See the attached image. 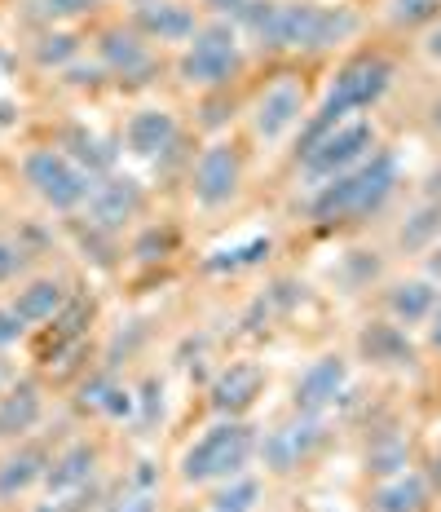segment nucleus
<instances>
[{
    "label": "nucleus",
    "mask_w": 441,
    "mask_h": 512,
    "mask_svg": "<svg viewBox=\"0 0 441 512\" xmlns=\"http://www.w3.org/2000/svg\"><path fill=\"white\" fill-rule=\"evenodd\" d=\"M159 415H164V380L146 376L142 389H137V424H142V429H155Z\"/></svg>",
    "instance_id": "obj_34"
},
{
    "label": "nucleus",
    "mask_w": 441,
    "mask_h": 512,
    "mask_svg": "<svg viewBox=\"0 0 441 512\" xmlns=\"http://www.w3.org/2000/svg\"><path fill=\"white\" fill-rule=\"evenodd\" d=\"M31 9L45 23H67V18H89L98 9V0H31Z\"/></svg>",
    "instance_id": "obj_35"
},
{
    "label": "nucleus",
    "mask_w": 441,
    "mask_h": 512,
    "mask_svg": "<svg viewBox=\"0 0 441 512\" xmlns=\"http://www.w3.org/2000/svg\"><path fill=\"white\" fill-rule=\"evenodd\" d=\"M128 23L142 31L150 45H190L195 31L203 27V18L199 9L181 5V0H142Z\"/></svg>",
    "instance_id": "obj_19"
},
{
    "label": "nucleus",
    "mask_w": 441,
    "mask_h": 512,
    "mask_svg": "<svg viewBox=\"0 0 441 512\" xmlns=\"http://www.w3.org/2000/svg\"><path fill=\"white\" fill-rule=\"evenodd\" d=\"M274 252V239H247L239 248L230 252H212L208 261H203V274H239V270H256V265H265Z\"/></svg>",
    "instance_id": "obj_31"
},
{
    "label": "nucleus",
    "mask_w": 441,
    "mask_h": 512,
    "mask_svg": "<svg viewBox=\"0 0 441 512\" xmlns=\"http://www.w3.org/2000/svg\"><path fill=\"white\" fill-rule=\"evenodd\" d=\"M305 106H309V89L300 84V76H274L247 106V133L261 146H278L309 120Z\"/></svg>",
    "instance_id": "obj_11"
},
{
    "label": "nucleus",
    "mask_w": 441,
    "mask_h": 512,
    "mask_svg": "<svg viewBox=\"0 0 441 512\" xmlns=\"http://www.w3.org/2000/svg\"><path fill=\"white\" fill-rule=\"evenodd\" d=\"M93 323H98V296H93V292H75L67 301V309H62L53 323L36 327V362H40V367H49L62 349L89 340Z\"/></svg>",
    "instance_id": "obj_18"
},
{
    "label": "nucleus",
    "mask_w": 441,
    "mask_h": 512,
    "mask_svg": "<svg viewBox=\"0 0 441 512\" xmlns=\"http://www.w3.org/2000/svg\"><path fill=\"white\" fill-rule=\"evenodd\" d=\"M428 279L441 283V243H437L433 252H428Z\"/></svg>",
    "instance_id": "obj_41"
},
{
    "label": "nucleus",
    "mask_w": 441,
    "mask_h": 512,
    "mask_svg": "<svg viewBox=\"0 0 441 512\" xmlns=\"http://www.w3.org/2000/svg\"><path fill=\"white\" fill-rule=\"evenodd\" d=\"M80 58H84V36H75V31L49 27L31 40V62H36L40 71H67L71 62H80Z\"/></svg>",
    "instance_id": "obj_29"
},
{
    "label": "nucleus",
    "mask_w": 441,
    "mask_h": 512,
    "mask_svg": "<svg viewBox=\"0 0 441 512\" xmlns=\"http://www.w3.org/2000/svg\"><path fill=\"white\" fill-rule=\"evenodd\" d=\"M177 243H181V234L172 221H146V226L133 230L124 256L133 265H142V270H159V265H168L172 256H177Z\"/></svg>",
    "instance_id": "obj_26"
},
{
    "label": "nucleus",
    "mask_w": 441,
    "mask_h": 512,
    "mask_svg": "<svg viewBox=\"0 0 441 512\" xmlns=\"http://www.w3.org/2000/svg\"><path fill=\"white\" fill-rule=\"evenodd\" d=\"M225 18L234 27H243L256 45L270 53H327L358 31V14L353 9H327V5H309V0H292V5L243 0Z\"/></svg>",
    "instance_id": "obj_1"
},
{
    "label": "nucleus",
    "mask_w": 441,
    "mask_h": 512,
    "mask_svg": "<svg viewBox=\"0 0 441 512\" xmlns=\"http://www.w3.org/2000/svg\"><path fill=\"white\" fill-rule=\"evenodd\" d=\"M349 393V358L344 354H322L314 358L292 384V411L300 415H327L340 407V398Z\"/></svg>",
    "instance_id": "obj_16"
},
{
    "label": "nucleus",
    "mask_w": 441,
    "mask_h": 512,
    "mask_svg": "<svg viewBox=\"0 0 441 512\" xmlns=\"http://www.w3.org/2000/svg\"><path fill=\"white\" fill-rule=\"evenodd\" d=\"M437 14V0H389V23L393 27H415Z\"/></svg>",
    "instance_id": "obj_36"
},
{
    "label": "nucleus",
    "mask_w": 441,
    "mask_h": 512,
    "mask_svg": "<svg viewBox=\"0 0 441 512\" xmlns=\"http://www.w3.org/2000/svg\"><path fill=\"white\" fill-rule=\"evenodd\" d=\"M441 305V287L419 274V279H393L384 283V318H393L397 327H428V318L437 314Z\"/></svg>",
    "instance_id": "obj_23"
},
{
    "label": "nucleus",
    "mask_w": 441,
    "mask_h": 512,
    "mask_svg": "<svg viewBox=\"0 0 441 512\" xmlns=\"http://www.w3.org/2000/svg\"><path fill=\"white\" fill-rule=\"evenodd\" d=\"M433 508H437V490L428 486L424 473L371 482V490L362 495V512H433Z\"/></svg>",
    "instance_id": "obj_24"
},
{
    "label": "nucleus",
    "mask_w": 441,
    "mask_h": 512,
    "mask_svg": "<svg viewBox=\"0 0 441 512\" xmlns=\"http://www.w3.org/2000/svg\"><path fill=\"white\" fill-rule=\"evenodd\" d=\"M358 358L367 367H380V371H406L419 362V349L406 327H397L393 318H371L367 327L358 332Z\"/></svg>",
    "instance_id": "obj_21"
},
{
    "label": "nucleus",
    "mask_w": 441,
    "mask_h": 512,
    "mask_svg": "<svg viewBox=\"0 0 441 512\" xmlns=\"http://www.w3.org/2000/svg\"><path fill=\"white\" fill-rule=\"evenodd\" d=\"M186 190L203 212H221L243 195V146L230 137H212L186 168Z\"/></svg>",
    "instance_id": "obj_8"
},
{
    "label": "nucleus",
    "mask_w": 441,
    "mask_h": 512,
    "mask_svg": "<svg viewBox=\"0 0 441 512\" xmlns=\"http://www.w3.org/2000/svg\"><path fill=\"white\" fill-rule=\"evenodd\" d=\"M111 482H93V486H84V490H75V495H36L23 512H102L106 508V499H111Z\"/></svg>",
    "instance_id": "obj_30"
},
{
    "label": "nucleus",
    "mask_w": 441,
    "mask_h": 512,
    "mask_svg": "<svg viewBox=\"0 0 441 512\" xmlns=\"http://www.w3.org/2000/svg\"><path fill=\"white\" fill-rule=\"evenodd\" d=\"M45 424V384L40 380H9L0 389V446L23 442Z\"/></svg>",
    "instance_id": "obj_20"
},
{
    "label": "nucleus",
    "mask_w": 441,
    "mask_h": 512,
    "mask_svg": "<svg viewBox=\"0 0 441 512\" xmlns=\"http://www.w3.org/2000/svg\"><path fill=\"white\" fill-rule=\"evenodd\" d=\"M433 128H437V133H441V102L433 106Z\"/></svg>",
    "instance_id": "obj_44"
},
{
    "label": "nucleus",
    "mask_w": 441,
    "mask_h": 512,
    "mask_svg": "<svg viewBox=\"0 0 441 512\" xmlns=\"http://www.w3.org/2000/svg\"><path fill=\"white\" fill-rule=\"evenodd\" d=\"M208 5H212V9H221V14H234V9H239L243 0H208Z\"/></svg>",
    "instance_id": "obj_42"
},
{
    "label": "nucleus",
    "mask_w": 441,
    "mask_h": 512,
    "mask_svg": "<svg viewBox=\"0 0 441 512\" xmlns=\"http://www.w3.org/2000/svg\"><path fill=\"white\" fill-rule=\"evenodd\" d=\"M261 429L252 420H212L172 464L177 490H212L256 464Z\"/></svg>",
    "instance_id": "obj_3"
},
{
    "label": "nucleus",
    "mask_w": 441,
    "mask_h": 512,
    "mask_svg": "<svg viewBox=\"0 0 441 512\" xmlns=\"http://www.w3.org/2000/svg\"><path fill=\"white\" fill-rule=\"evenodd\" d=\"M9 115H14V106H9V102H0V124H9Z\"/></svg>",
    "instance_id": "obj_43"
},
{
    "label": "nucleus",
    "mask_w": 441,
    "mask_h": 512,
    "mask_svg": "<svg viewBox=\"0 0 441 512\" xmlns=\"http://www.w3.org/2000/svg\"><path fill=\"white\" fill-rule=\"evenodd\" d=\"M5 384H9V371H5V367H0V389H5Z\"/></svg>",
    "instance_id": "obj_45"
},
{
    "label": "nucleus",
    "mask_w": 441,
    "mask_h": 512,
    "mask_svg": "<svg viewBox=\"0 0 441 512\" xmlns=\"http://www.w3.org/2000/svg\"><path fill=\"white\" fill-rule=\"evenodd\" d=\"M18 173H23L31 195L49 212H58V217H75V212H84V204H89L93 177L84 173L71 155H62L53 142H40V146H31V151H23Z\"/></svg>",
    "instance_id": "obj_6"
},
{
    "label": "nucleus",
    "mask_w": 441,
    "mask_h": 512,
    "mask_svg": "<svg viewBox=\"0 0 441 512\" xmlns=\"http://www.w3.org/2000/svg\"><path fill=\"white\" fill-rule=\"evenodd\" d=\"M393 80H397L393 58H384V53H353L336 76H331L327 98H322L314 115L327 124H344L349 115H362V111H371V106H380L384 93L393 89Z\"/></svg>",
    "instance_id": "obj_7"
},
{
    "label": "nucleus",
    "mask_w": 441,
    "mask_h": 512,
    "mask_svg": "<svg viewBox=\"0 0 441 512\" xmlns=\"http://www.w3.org/2000/svg\"><path fill=\"white\" fill-rule=\"evenodd\" d=\"M331 446V424L327 415H300L287 411L270 429H261V446H256V464L274 482H292V477L309 473Z\"/></svg>",
    "instance_id": "obj_4"
},
{
    "label": "nucleus",
    "mask_w": 441,
    "mask_h": 512,
    "mask_svg": "<svg viewBox=\"0 0 441 512\" xmlns=\"http://www.w3.org/2000/svg\"><path fill=\"white\" fill-rule=\"evenodd\" d=\"M424 53H428V62H437V67H441V23L428 27V36H424Z\"/></svg>",
    "instance_id": "obj_38"
},
{
    "label": "nucleus",
    "mask_w": 441,
    "mask_h": 512,
    "mask_svg": "<svg viewBox=\"0 0 441 512\" xmlns=\"http://www.w3.org/2000/svg\"><path fill=\"white\" fill-rule=\"evenodd\" d=\"M53 146H58L62 155H71L75 164L84 168L93 181L106 177V173H115V159H120V142H106V137L98 133H89L84 124H62L58 128V137H53Z\"/></svg>",
    "instance_id": "obj_25"
},
{
    "label": "nucleus",
    "mask_w": 441,
    "mask_h": 512,
    "mask_svg": "<svg viewBox=\"0 0 441 512\" xmlns=\"http://www.w3.org/2000/svg\"><path fill=\"white\" fill-rule=\"evenodd\" d=\"M102 512H164V490L159 486H133L120 477V486L111 490Z\"/></svg>",
    "instance_id": "obj_32"
},
{
    "label": "nucleus",
    "mask_w": 441,
    "mask_h": 512,
    "mask_svg": "<svg viewBox=\"0 0 441 512\" xmlns=\"http://www.w3.org/2000/svg\"><path fill=\"white\" fill-rule=\"evenodd\" d=\"M146 208H150L146 186L133 173H120V168H115V173L93 181L89 204H84V212H75V217L106 230V234H124L128 226H137V221L146 217Z\"/></svg>",
    "instance_id": "obj_13"
},
{
    "label": "nucleus",
    "mask_w": 441,
    "mask_h": 512,
    "mask_svg": "<svg viewBox=\"0 0 441 512\" xmlns=\"http://www.w3.org/2000/svg\"><path fill=\"white\" fill-rule=\"evenodd\" d=\"M27 332H31V327L14 314V305H0V354H5V349H14Z\"/></svg>",
    "instance_id": "obj_37"
},
{
    "label": "nucleus",
    "mask_w": 441,
    "mask_h": 512,
    "mask_svg": "<svg viewBox=\"0 0 441 512\" xmlns=\"http://www.w3.org/2000/svg\"><path fill=\"white\" fill-rule=\"evenodd\" d=\"M375 151H380V133H375V124L371 120H344V124L331 128L327 137H318L305 155H296V164L309 181L322 186V181L358 168L362 159H371Z\"/></svg>",
    "instance_id": "obj_9"
},
{
    "label": "nucleus",
    "mask_w": 441,
    "mask_h": 512,
    "mask_svg": "<svg viewBox=\"0 0 441 512\" xmlns=\"http://www.w3.org/2000/svg\"><path fill=\"white\" fill-rule=\"evenodd\" d=\"M53 451H58V442L45 433L0 446V512H23L40 495Z\"/></svg>",
    "instance_id": "obj_10"
},
{
    "label": "nucleus",
    "mask_w": 441,
    "mask_h": 512,
    "mask_svg": "<svg viewBox=\"0 0 441 512\" xmlns=\"http://www.w3.org/2000/svg\"><path fill=\"white\" fill-rule=\"evenodd\" d=\"M265 384H270V371H265L261 362L234 358L208 380L203 398H208V411L217 415V420H247V411H252L256 398L265 393Z\"/></svg>",
    "instance_id": "obj_14"
},
{
    "label": "nucleus",
    "mask_w": 441,
    "mask_h": 512,
    "mask_svg": "<svg viewBox=\"0 0 441 512\" xmlns=\"http://www.w3.org/2000/svg\"><path fill=\"white\" fill-rule=\"evenodd\" d=\"M177 142H181V120L168 106H137L124 120V133H120L124 151L133 159H146V164H159Z\"/></svg>",
    "instance_id": "obj_17"
},
{
    "label": "nucleus",
    "mask_w": 441,
    "mask_h": 512,
    "mask_svg": "<svg viewBox=\"0 0 441 512\" xmlns=\"http://www.w3.org/2000/svg\"><path fill=\"white\" fill-rule=\"evenodd\" d=\"M71 296H75V287L62 279V274H27V279L18 283V292L9 296V305H14V314L36 332V327L53 323V318L67 309Z\"/></svg>",
    "instance_id": "obj_22"
},
{
    "label": "nucleus",
    "mask_w": 441,
    "mask_h": 512,
    "mask_svg": "<svg viewBox=\"0 0 441 512\" xmlns=\"http://www.w3.org/2000/svg\"><path fill=\"white\" fill-rule=\"evenodd\" d=\"M424 477H428V486H433V490H437V495H441V451L433 455V460H428V468H424Z\"/></svg>",
    "instance_id": "obj_40"
},
{
    "label": "nucleus",
    "mask_w": 441,
    "mask_h": 512,
    "mask_svg": "<svg viewBox=\"0 0 441 512\" xmlns=\"http://www.w3.org/2000/svg\"><path fill=\"white\" fill-rule=\"evenodd\" d=\"M424 345L433 349V354L441 358V305H437V314L428 318V336H424Z\"/></svg>",
    "instance_id": "obj_39"
},
{
    "label": "nucleus",
    "mask_w": 441,
    "mask_h": 512,
    "mask_svg": "<svg viewBox=\"0 0 441 512\" xmlns=\"http://www.w3.org/2000/svg\"><path fill=\"white\" fill-rule=\"evenodd\" d=\"M441 243V195L424 199L411 208V217L397 226V252L415 256V252H433Z\"/></svg>",
    "instance_id": "obj_28"
},
{
    "label": "nucleus",
    "mask_w": 441,
    "mask_h": 512,
    "mask_svg": "<svg viewBox=\"0 0 441 512\" xmlns=\"http://www.w3.org/2000/svg\"><path fill=\"white\" fill-rule=\"evenodd\" d=\"M106 477V455H102V442L89 433L80 437H67V442H58V451H53L49 460V473H45V486H40V495H75V490L93 486Z\"/></svg>",
    "instance_id": "obj_15"
},
{
    "label": "nucleus",
    "mask_w": 441,
    "mask_h": 512,
    "mask_svg": "<svg viewBox=\"0 0 441 512\" xmlns=\"http://www.w3.org/2000/svg\"><path fill=\"white\" fill-rule=\"evenodd\" d=\"M27 265H31V256H27L23 243H18V234L14 230H0V287L23 279Z\"/></svg>",
    "instance_id": "obj_33"
},
{
    "label": "nucleus",
    "mask_w": 441,
    "mask_h": 512,
    "mask_svg": "<svg viewBox=\"0 0 441 512\" xmlns=\"http://www.w3.org/2000/svg\"><path fill=\"white\" fill-rule=\"evenodd\" d=\"M93 58L102 62L106 80L120 84V89H142L159 76V58L150 49V40L133 23L124 27H102L93 36Z\"/></svg>",
    "instance_id": "obj_12"
},
{
    "label": "nucleus",
    "mask_w": 441,
    "mask_h": 512,
    "mask_svg": "<svg viewBox=\"0 0 441 512\" xmlns=\"http://www.w3.org/2000/svg\"><path fill=\"white\" fill-rule=\"evenodd\" d=\"M265 504V477L261 473H239L230 482L203 490V512H256Z\"/></svg>",
    "instance_id": "obj_27"
},
{
    "label": "nucleus",
    "mask_w": 441,
    "mask_h": 512,
    "mask_svg": "<svg viewBox=\"0 0 441 512\" xmlns=\"http://www.w3.org/2000/svg\"><path fill=\"white\" fill-rule=\"evenodd\" d=\"M239 76H243V45H239V27L230 18L203 23L177 58V80L199 93L230 89Z\"/></svg>",
    "instance_id": "obj_5"
},
{
    "label": "nucleus",
    "mask_w": 441,
    "mask_h": 512,
    "mask_svg": "<svg viewBox=\"0 0 441 512\" xmlns=\"http://www.w3.org/2000/svg\"><path fill=\"white\" fill-rule=\"evenodd\" d=\"M397 186H402V164H397V155L375 151L371 159H362L358 168L314 186L305 212L322 230L349 226V221H367L375 212H384V204L397 195Z\"/></svg>",
    "instance_id": "obj_2"
}]
</instances>
